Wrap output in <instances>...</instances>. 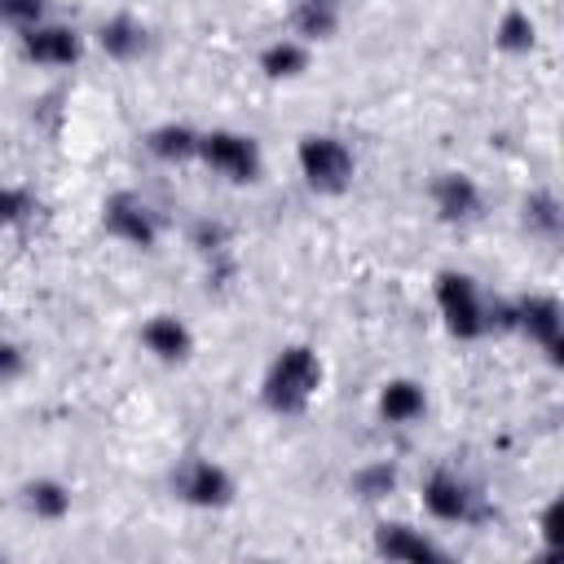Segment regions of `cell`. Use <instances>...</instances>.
Here are the masks:
<instances>
[{
	"mask_svg": "<svg viewBox=\"0 0 564 564\" xmlns=\"http://www.w3.org/2000/svg\"><path fill=\"white\" fill-rule=\"evenodd\" d=\"M317 388H322V357L308 344H286L260 383V401L273 414H304Z\"/></svg>",
	"mask_w": 564,
	"mask_h": 564,
	"instance_id": "cell-1",
	"label": "cell"
},
{
	"mask_svg": "<svg viewBox=\"0 0 564 564\" xmlns=\"http://www.w3.org/2000/svg\"><path fill=\"white\" fill-rule=\"evenodd\" d=\"M295 163L317 194H344L352 185V150L330 132H308L295 145Z\"/></svg>",
	"mask_w": 564,
	"mask_h": 564,
	"instance_id": "cell-2",
	"label": "cell"
},
{
	"mask_svg": "<svg viewBox=\"0 0 564 564\" xmlns=\"http://www.w3.org/2000/svg\"><path fill=\"white\" fill-rule=\"evenodd\" d=\"M198 159H203L216 176H225V181H234V185H251V181H260V167H264L256 137L234 132V128L198 132Z\"/></svg>",
	"mask_w": 564,
	"mask_h": 564,
	"instance_id": "cell-3",
	"label": "cell"
},
{
	"mask_svg": "<svg viewBox=\"0 0 564 564\" xmlns=\"http://www.w3.org/2000/svg\"><path fill=\"white\" fill-rule=\"evenodd\" d=\"M436 308H441L445 330L454 339H480V335H489L485 295H480V286L467 273H458V269L436 273Z\"/></svg>",
	"mask_w": 564,
	"mask_h": 564,
	"instance_id": "cell-4",
	"label": "cell"
},
{
	"mask_svg": "<svg viewBox=\"0 0 564 564\" xmlns=\"http://www.w3.org/2000/svg\"><path fill=\"white\" fill-rule=\"evenodd\" d=\"M172 494L181 502H189V507L216 511V507H229L234 502V476L216 458H185L172 471Z\"/></svg>",
	"mask_w": 564,
	"mask_h": 564,
	"instance_id": "cell-5",
	"label": "cell"
},
{
	"mask_svg": "<svg viewBox=\"0 0 564 564\" xmlns=\"http://www.w3.org/2000/svg\"><path fill=\"white\" fill-rule=\"evenodd\" d=\"M511 313H516V330L529 335L560 366V352H564V313H560V300L546 295V291H529V295L511 300Z\"/></svg>",
	"mask_w": 564,
	"mask_h": 564,
	"instance_id": "cell-6",
	"label": "cell"
},
{
	"mask_svg": "<svg viewBox=\"0 0 564 564\" xmlns=\"http://www.w3.org/2000/svg\"><path fill=\"white\" fill-rule=\"evenodd\" d=\"M101 225H106L110 238H119L128 247H141V251H150L159 242V216L150 212L145 198H137L128 189H119L101 203Z\"/></svg>",
	"mask_w": 564,
	"mask_h": 564,
	"instance_id": "cell-7",
	"label": "cell"
},
{
	"mask_svg": "<svg viewBox=\"0 0 564 564\" xmlns=\"http://www.w3.org/2000/svg\"><path fill=\"white\" fill-rule=\"evenodd\" d=\"M423 507L441 524H467V520H480L485 516L480 494H471V485L458 480L454 471H432L423 480Z\"/></svg>",
	"mask_w": 564,
	"mask_h": 564,
	"instance_id": "cell-8",
	"label": "cell"
},
{
	"mask_svg": "<svg viewBox=\"0 0 564 564\" xmlns=\"http://www.w3.org/2000/svg\"><path fill=\"white\" fill-rule=\"evenodd\" d=\"M79 53H84L79 31L62 26V22H35L22 31V57L35 66H70V62H79Z\"/></svg>",
	"mask_w": 564,
	"mask_h": 564,
	"instance_id": "cell-9",
	"label": "cell"
},
{
	"mask_svg": "<svg viewBox=\"0 0 564 564\" xmlns=\"http://www.w3.org/2000/svg\"><path fill=\"white\" fill-rule=\"evenodd\" d=\"M427 194H432L436 216H441V220H449V225L476 220V216H480V207H485V194H480V185H476L467 172H436Z\"/></svg>",
	"mask_w": 564,
	"mask_h": 564,
	"instance_id": "cell-10",
	"label": "cell"
},
{
	"mask_svg": "<svg viewBox=\"0 0 564 564\" xmlns=\"http://www.w3.org/2000/svg\"><path fill=\"white\" fill-rule=\"evenodd\" d=\"M375 555L383 560H445V551L414 524H401V520H383L375 529Z\"/></svg>",
	"mask_w": 564,
	"mask_h": 564,
	"instance_id": "cell-11",
	"label": "cell"
},
{
	"mask_svg": "<svg viewBox=\"0 0 564 564\" xmlns=\"http://www.w3.org/2000/svg\"><path fill=\"white\" fill-rule=\"evenodd\" d=\"M141 344H145L159 361H167V366H176V361H185V357L194 352V335H189V326H185L176 313H154V317L141 326Z\"/></svg>",
	"mask_w": 564,
	"mask_h": 564,
	"instance_id": "cell-12",
	"label": "cell"
},
{
	"mask_svg": "<svg viewBox=\"0 0 564 564\" xmlns=\"http://www.w3.org/2000/svg\"><path fill=\"white\" fill-rule=\"evenodd\" d=\"M97 44L106 48V57H115V62H132V57H141V48H145V26H141L132 13H115V18L101 22Z\"/></svg>",
	"mask_w": 564,
	"mask_h": 564,
	"instance_id": "cell-13",
	"label": "cell"
},
{
	"mask_svg": "<svg viewBox=\"0 0 564 564\" xmlns=\"http://www.w3.org/2000/svg\"><path fill=\"white\" fill-rule=\"evenodd\" d=\"M145 150L159 163H185V159H198V132L189 123H159L145 132Z\"/></svg>",
	"mask_w": 564,
	"mask_h": 564,
	"instance_id": "cell-14",
	"label": "cell"
},
{
	"mask_svg": "<svg viewBox=\"0 0 564 564\" xmlns=\"http://www.w3.org/2000/svg\"><path fill=\"white\" fill-rule=\"evenodd\" d=\"M423 410H427V397H423V388L414 379H388L383 383L379 414L388 423H414V419H423Z\"/></svg>",
	"mask_w": 564,
	"mask_h": 564,
	"instance_id": "cell-15",
	"label": "cell"
},
{
	"mask_svg": "<svg viewBox=\"0 0 564 564\" xmlns=\"http://www.w3.org/2000/svg\"><path fill=\"white\" fill-rule=\"evenodd\" d=\"M22 507H26L35 520H62V516L70 511V489H66L62 480H48V476L26 480V485H22Z\"/></svg>",
	"mask_w": 564,
	"mask_h": 564,
	"instance_id": "cell-16",
	"label": "cell"
},
{
	"mask_svg": "<svg viewBox=\"0 0 564 564\" xmlns=\"http://www.w3.org/2000/svg\"><path fill=\"white\" fill-rule=\"evenodd\" d=\"M291 26L304 40H330L339 31V9L326 4V0H300L295 13H291Z\"/></svg>",
	"mask_w": 564,
	"mask_h": 564,
	"instance_id": "cell-17",
	"label": "cell"
},
{
	"mask_svg": "<svg viewBox=\"0 0 564 564\" xmlns=\"http://www.w3.org/2000/svg\"><path fill=\"white\" fill-rule=\"evenodd\" d=\"M260 70L269 79H295L308 70V48L300 40H273L264 53H260Z\"/></svg>",
	"mask_w": 564,
	"mask_h": 564,
	"instance_id": "cell-18",
	"label": "cell"
},
{
	"mask_svg": "<svg viewBox=\"0 0 564 564\" xmlns=\"http://www.w3.org/2000/svg\"><path fill=\"white\" fill-rule=\"evenodd\" d=\"M494 44H498L502 53H533V44H538L533 18H529L524 9H507V13L498 18V26H494Z\"/></svg>",
	"mask_w": 564,
	"mask_h": 564,
	"instance_id": "cell-19",
	"label": "cell"
},
{
	"mask_svg": "<svg viewBox=\"0 0 564 564\" xmlns=\"http://www.w3.org/2000/svg\"><path fill=\"white\" fill-rule=\"evenodd\" d=\"M524 225H529V234H538V238H560V229H564L560 198H555L551 189L529 194V198H524Z\"/></svg>",
	"mask_w": 564,
	"mask_h": 564,
	"instance_id": "cell-20",
	"label": "cell"
},
{
	"mask_svg": "<svg viewBox=\"0 0 564 564\" xmlns=\"http://www.w3.org/2000/svg\"><path fill=\"white\" fill-rule=\"evenodd\" d=\"M397 489V467L392 463H366L352 471V494L375 502V498H388Z\"/></svg>",
	"mask_w": 564,
	"mask_h": 564,
	"instance_id": "cell-21",
	"label": "cell"
},
{
	"mask_svg": "<svg viewBox=\"0 0 564 564\" xmlns=\"http://www.w3.org/2000/svg\"><path fill=\"white\" fill-rule=\"evenodd\" d=\"M35 212V194L26 185H0V229L22 225Z\"/></svg>",
	"mask_w": 564,
	"mask_h": 564,
	"instance_id": "cell-22",
	"label": "cell"
},
{
	"mask_svg": "<svg viewBox=\"0 0 564 564\" xmlns=\"http://www.w3.org/2000/svg\"><path fill=\"white\" fill-rule=\"evenodd\" d=\"M0 22L13 31H26L44 22V0H0Z\"/></svg>",
	"mask_w": 564,
	"mask_h": 564,
	"instance_id": "cell-23",
	"label": "cell"
},
{
	"mask_svg": "<svg viewBox=\"0 0 564 564\" xmlns=\"http://www.w3.org/2000/svg\"><path fill=\"white\" fill-rule=\"evenodd\" d=\"M22 370H26V352H22L18 344L0 339V383H13V379H22Z\"/></svg>",
	"mask_w": 564,
	"mask_h": 564,
	"instance_id": "cell-24",
	"label": "cell"
},
{
	"mask_svg": "<svg viewBox=\"0 0 564 564\" xmlns=\"http://www.w3.org/2000/svg\"><path fill=\"white\" fill-rule=\"evenodd\" d=\"M538 524H542V538H546V546L555 551V546H560V502H551V507L542 511V520H538Z\"/></svg>",
	"mask_w": 564,
	"mask_h": 564,
	"instance_id": "cell-25",
	"label": "cell"
},
{
	"mask_svg": "<svg viewBox=\"0 0 564 564\" xmlns=\"http://www.w3.org/2000/svg\"><path fill=\"white\" fill-rule=\"evenodd\" d=\"M326 4H339V0H326Z\"/></svg>",
	"mask_w": 564,
	"mask_h": 564,
	"instance_id": "cell-26",
	"label": "cell"
}]
</instances>
